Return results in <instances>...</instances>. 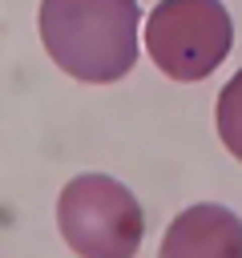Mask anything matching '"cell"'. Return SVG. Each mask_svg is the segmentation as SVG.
<instances>
[{"mask_svg": "<svg viewBox=\"0 0 242 258\" xmlns=\"http://www.w3.org/2000/svg\"><path fill=\"white\" fill-rule=\"evenodd\" d=\"M56 226L81 258H129L145 238V210L109 173H77L56 198Z\"/></svg>", "mask_w": 242, "mask_h": 258, "instance_id": "7a4b0ae2", "label": "cell"}, {"mask_svg": "<svg viewBox=\"0 0 242 258\" xmlns=\"http://www.w3.org/2000/svg\"><path fill=\"white\" fill-rule=\"evenodd\" d=\"M137 0H40L44 52L85 85L121 81L137 64Z\"/></svg>", "mask_w": 242, "mask_h": 258, "instance_id": "6da1fadb", "label": "cell"}, {"mask_svg": "<svg viewBox=\"0 0 242 258\" xmlns=\"http://www.w3.org/2000/svg\"><path fill=\"white\" fill-rule=\"evenodd\" d=\"M161 258H242V218L214 202L190 206L169 222Z\"/></svg>", "mask_w": 242, "mask_h": 258, "instance_id": "277c9868", "label": "cell"}, {"mask_svg": "<svg viewBox=\"0 0 242 258\" xmlns=\"http://www.w3.org/2000/svg\"><path fill=\"white\" fill-rule=\"evenodd\" d=\"M214 125H218L222 145L242 161V69L222 85L218 105H214Z\"/></svg>", "mask_w": 242, "mask_h": 258, "instance_id": "5b68a950", "label": "cell"}, {"mask_svg": "<svg viewBox=\"0 0 242 258\" xmlns=\"http://www.w3.org/2000/svg\"><path fill=\"white\" fill-rule=\"evenodd\" d=\"M234 44L222 0H161L145 20V48L169 81H206Z\"/></svg>", "mask_w": 242, "mask_h": 258, "instance_id": "3957f363", "label": "cell"}]
</instances>
